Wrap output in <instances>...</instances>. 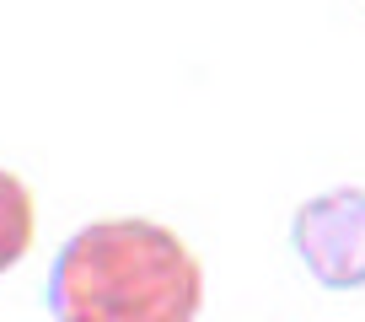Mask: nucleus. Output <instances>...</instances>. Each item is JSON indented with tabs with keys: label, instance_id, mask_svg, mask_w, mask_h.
<instances>
[{
	"label": "nucleus",
	"instance_id": "nucleus-1",
	"mask_svg": "<svg viewBox=\"0 0 365 322\" xmlns=\"http://www.w3.org/2000/svg\"><path fill=\"white\" fill-rule=\"evenodd\" d=\"M48 311L54 322H194L205 311V264L161 220H91L48 269Z\"/></svg>",
	"mask_w": 365,
	"mask_h": 322
},
{
	"label": "nucleus",
	"instance_id": "nucleus-2",
	"mask_svg": "<svg viewBox=\"0 0 365 322\" xmlns=\"http://www.w3.org/2000/svg\"><path fill=\"white\" fill-rule=\"evenodd\" d=\"M290 242L322 290H365V188L312 194L290 220Z\"/></svg>",
	"mask_w": 365,
	"mask_h": 322
},
{
	"label": "nucleus",
	"instance_id": "nucleus-3",
	"mask_svg": "<svg viewBox=\"0 0 365 322\" xmlns=\"http://www.w3.org/2000/svg\"><path fill=\"white\" fill-rule=\"evenodd\" d=\"M33 237H38L33 188H27L16 172L0 167V274H11V269L33 253Z\"/></svg>",
	"mask_w": 365,
	"mask_h": 322
}]
</instances>
